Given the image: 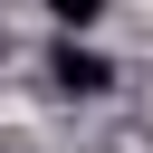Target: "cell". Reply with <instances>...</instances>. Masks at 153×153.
Instances as JSON below:
<instances>
[{"label": "cell", "instance_id": "1", "mask_svg": "<svg viewBox=\"0 0 153 153\" xmlns=\"http://www.w3.org/2000/svg\"><path fill=\"white\" fill-rule=\"evenodd\" d=\"M48 76H57L67 96H105V86H115V57L86 48V38H57V48H48Z\"/></svg>", "mask_w": 153, "mask_h": 153}, {"label": "cell", "instance_id": "2", "mask_svg": "<svg viewBox=\"0 0 153 153\" xmlns=\"http://www.w3.org/2000/svg\"><path fill=\"white\" fill-rule=\"evenodd\" d=\"M48 10H57L67 29H96V19H105V0H48Z\"/></svg>", "mask_w": 153, "mask_h": 153}]
</instances>
